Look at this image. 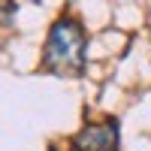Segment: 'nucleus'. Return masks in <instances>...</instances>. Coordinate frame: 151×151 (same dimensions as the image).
I'll return each instance as SVG.
<instances>
[{
    "mask_svg": "<svg viewBox=\"0 0 151 151\" xmlns=\"http://www.w3.org/2000/svg\"><path fill=\"white\" fill-rule=\"evenodd\" d=\"M42 67L64 76H79L85 70V30L76 18L64 15L52 24L42 48Z\"/></svg>",
    "mask_w": 151,
    "mask_h": 151,
    "instance_id": "obj_1",
    "label": "nucleus"
},
{
    "mask_svg": "<svg viewBox=\"0 0 151 151\" xmlns=\"http://www.w3.org/2000/svg\"><path fill=\"white\" fill-rule=\"evenodd\" d=\"M121 142L118 136V121H106V124H91L73 136V148L76 151H115Z\"/></svg>",
    "mask_w": 151,
    "mask_h": 151,
    "instance_id": "obj_2",
    "label": "nucleus"
}]
</instances>
